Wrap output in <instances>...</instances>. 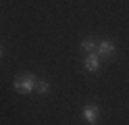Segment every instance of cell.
Wrapping results in <instances>:
<instances>
[{"label": "cell", "instance_id": "cell-1", "mask_svg": "<svg viewBox=\"0 0 129 125\" xmlns=\"http://www.w3.org/2000/svg\"><path fill=\"white\" fill-rule=\"evenodd\" d=\"M36 75H31V73H21L19 77H15V83H13V88L15 92H19V94H29L31 90H34L36 86Z\"/></svg>", "mask_w": 129, "mask_h": 125}, {"label": "cell", "instance_id": "cell-2", "mask_svg": "<svg viewBox=\"0 0 129 125\" xmlns=\"http://www.w3.org/2000/svg\"><path fill=\"white\" fill-rule=\"evenodd\" d=\"M81 117L87 121V125H96L98 123V117H100V108L96 104H85L83 111H81Z\"/></svg>", "mask_w": 129, "mask_h": 125}, {"label": "cell", "instance_id": "cell-3", "mask_svg": "<svg viewBox=\"0 0 129 125\" xmlns=\"http://www.w3.org/2000/svg\"><path fill=\"white\" fill-rule=\"evenodd\" d=\"M115 52H117V48L110 40H100L98 46H96V54L98 56H112Z\"/></svg>", "mask_w": 129, "mask_h": 125}, {"label": "cell", "instance_id": "cell-4", "mask_svg": "<svg viewBox=\"0 0 129 125\" xmlns=\"http://www.w3.org/2000/svg\"><path fill=\"white\" fill-rule=\"evenodd\" d=\"M85 69L87 71H98L100 69V56L96 54V52H92V54L85 56Z\"/></svg>", "mask_w": 129, "mask_h": 125}, {"label": "cell", "instance_id": "cell-5", "mask_svg": "<svg viewBox=\"0 0 129 125\" xmlns=\"http://www.w3.org/2000/svg\"><path fill=\"white\" fill-rule=\"evenodd\" d=\"M34 90L38 92V94H46V92H50V83H48V81H44V79H36Z\"/></svg>", "mask_w": 129, "mask_h": 125}, {"label": "cell", "instance_id": "cell-6", "mask_svg": "<svg viewBox=\"0 0 129 125\" xmlns=\"http://www.w3.org/2000/svg\"><path fill=\"white\" fill-rule=\"evenodd\" d=\"M96 46H98V44H96L94 40H83V42H81V50H83V52H87V54L96 52Z\"/></svg>", "mask_w": 129, "mask_h": 125}, {"label": "cell", "instance_id": "cell-7", "mask_svg": "<svg viewBox=\"0 0 129 125\" xmlns=\"http://www.w3.org/2000/svg\"><path fill=\"white\" fill-rule=\"evenodd\" d=\"M0 56H2V46H0Z\"/></svg>", "mask_w": 129, "mask_h": 125}]
</instances>
